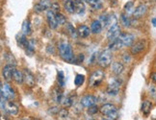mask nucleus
<instances>
[{
    "label": "nucleus",
    "mask_w": 156,
    "mask_h": 120,
    "mask_svg": "<svg viewBox=\"0 0 156 120\" xmlns=\"http://www.w3.org/2000/svg\"><path fill=\"white\" fill-rule=\"evenodd\" d=\"M59 55L65 62L73 63L75 62V56L73 50V47L67 40H61L57 44Z\"/></svg>",
    "instance_id": "obj_1"
},
{
    "label": "nucleus",
    "mask_w": 156,
    "mask_h": 120,
    "mask_svg": "<svg viewBox=\"0 0 156 120\" xmlns=\"http://www.w3.org/2000/svg\"><path fill=\"white\" fill-rule=\"evenodd\" d=\"M99 111L102 113L103 115H105L107 118H109L110 120H116L119 115L118 109L116 108V106L110 103H107L101 106Z\"/></svg>",
    "instance_id": "obj_2"
},
{
    "label": "nucleus",
    "mask_w": 156,
    "mask_h": 120,
    "mask_svg": "<svg viewBox=\"0 0 156 120\" xmlns=\"http://www.w3.org/2000/svg\"><path fill=\"white\" fill-rule=\"evenodd\" d=\"M104 77H105V73L103 72V70L101 69L94 70L91 74V76H90L89 86L91 87H98L103 82Z\"/></svg>",
    "instance_id": "obj_3"
},
{
    "label": "nucleus",
    "mask_w": 156,
    "mask_h": 120,
    "mask_svg": "<svg viewBox=\"0 0 156 120\" xmlns=\"http://www.w3.org/2000/svg\"><path fill=\"white\" fill-rule=\"evenodd\" d=\"M111 52L112 51L108 49V50L103 51L101 54H99L98 59V63L100 67L106 68L112 64V53Z\"/></svg>",
    "instance_id": "obj_4"
},
{
    "label": "nucleus",
    "mask_w": 156,
    "mask_h": 120,
    "mask_svg": "<svg viewBox=\"0 0 156 120\" xmlns=\"http://www.w3.org/2000/svg\"><path fill=\"white\" fill-rule=\"evenodd\" d=\"M121 84L122 82L118 80V79H112L111 82L108 84L107 88H106V92L111 95V96H116L119 92V88H121Z\"/></svg>",
    "instance_id": "obj_5"
},
{
    "label": "nucleus",
    "mask_w": 156,
    "mask_h": 120,
    "mask_svg": "<svg viewBox=\"0 0 156 120\" xmlns=\"http://www.w3.org/2000/svg\"><path fill=\"white\" fill-rule=\"evenodd\" d=\"M121 26L119 25L118 23L114 24V25H111L110 29L108 30L107 32V39H109L111 43L114 40H117L119 36H121Z\"/></svg>",
    "instance_id": "obj_6"
},
{
    "label": "nucleus",
    "mask_w": 156,
    "mask_h": 120,
    "mask_svg": "<svg viewBox=\"0 0 156 120\" xmlns=\"http://www.w3.org/2000/svg\"><path fill=\"white\" fill-rule=\"evenodd\" d=\"M1 97L6 100H13L15 98V91L7 83H3L1 85Z\"/></svg>",
    "instance_id": "obj_7"
},
{
    "label": "nucleus",
    "mask_w": 156,
    "mask_h": 120,
    "mask_svg": "<svg viewBox=\"0 0 156 120\" xmlns=\"http://www.w3.org/2000/svg\"><path fill=\"white\" fill-rule=\"evenodd\" d=\"M15 65L12 64H6L2 69V76L3 79L6 82H10L13 80V76H14V71H15Z\"/></svg>",
    "instance_id": "obj_8"
},
{
    "label": "nucleus",
    "mask_w": 156,
    "mask_h": 120,
    "mask_svg": "<svg viewBox=\"0 0 156 120\" xmlns=\"http://www.w3.org/2000/svg\"><path fill=\"white\" fill-rule=\"evenodd\" d=\"M119 39L122 41L124 47H128V46L133 45L135 37L132 34H129V33H122L121 36H119Z\"/></svg>",
    "instance_id": "obj_9"
},
{
    "label": "nucleus",
    "mask_w": 156,
    "mask_h": 120,
    "mask_svg": "<svg viewBox=\"0 0 156 120\" xmlns=\"http://www.w3.org/2000/svg\"><path fill=\"white\" fill-rule=\"evenodd\" d=\"M97 102H98V98L95 97V96H94V95H85V96H83V97L81 98L80 104L84 108H90V107H92V106L97 104Z\"/></svg>",
    "instance_id": "obj_10"
},
{
    "label": "nucleus",
    "mask_w": 156,
    "mask_h": 120,
    "mask_svg": "<svg viewBox=\"0 0 156 120\" xmlns=\"http://www.w3.org/2000/svg\"><path fill=\"white\" fill-rule=\"evenodd\" d=\"M46 20H47V23H48V26L50 29L54 30L56 29L57 26L59 25L58 22H57V19H56V14L54 13L52 10H48L46 13Z\"/></svg>",
    "instance_id": "obj_11"
},
{
    "label": "nucleus",
    "mask_w": 156,
    "mask_h": 120,
    "mask_svg": "<svg viewBox=\"0 0 156 120\" xmlns=\"http://www.w3.org/2000/svg\"><path fill=\"white\" fill-rule=\"evenodd\" d=\"M146 48V41L145 40H139L136 41L135 43H133V45L131 46V54L132 55H138V54L142 53Z\"/></svg>",
    "instance_id": "obj_12"
},
{
    "label": "nucleus",
    "mask_w": 156,
    "mask_h": 120,
    "mask_svg": "<svg viewBox=\"0 0 156 120\" xmlns=\"http://www.w3.org/2000/svg\"><path fill=\"white\" fill-rule=\"evenodd\" d=\"M23 75H24V82H25L26 85L30 87H35L36 79H35L34 75L32 74V72L30 70H28L27 68H24L23 69Z\"/></svg>",
    "instance_id": "obj_13"
},
{
    "label": "nucleus",
    "mask_w": 156,
    "mask_h": 120,
    "mask_svg": "<svg viewBox=\"0 0 156 120\" xmlns=\"http://www.w3.org/2000/svg\"><path fill=\"white\" fill-rule=\"evenodd\" d=\"M147 5L146 4H140L137 8H135L134 12H133V15H132L134 16V19H139L147 14Z\"/></svg>",
    "instance_id": "obj_14"
},
{
    "label": "nucleus",
    "mask_w": 156,
    "mask_h": 120,
    "mask_svg": "<svg viewBox=\"0 0 156 120\" xmlns=\"http://www.w3.org/2000/svg\"><path fill=\"white\" fill-rule=\"evenodd\" d=\"M19 111H20L19 107H17L15 103H13V102H8L7 106H6V112L9 113L10 115L16 116V115H17Z\"/></svg>",
    "instance_id": "obj_15"
},
{
    "label": "nucleus",
    "mask_w": 156,
    "mask_h": 120,
    "mask_svg": "<svg viewBox=\"0 0 156 120\" xmlns=\"http://www.w3.org/2000/svg\"><path fill=\"white\" fill-rule=\"evenodd\" d=\"M91 33H92L91 32V28H89L86 25H80L79 27L77 28V34L82 39L88 38Z\"/></svg>",
    "instance_id": "obj_16"
},
{
    "label": "nucleus",
    "mask_w": 156,
    "mask_h": 120,
    "mask_svg": "<svg viewBox=\"0 0 156 120\" xmlns=\"http://www.w3.org/2000/svg\"><path fill=\"white\" fill-rule=\"evenodd\" d=\"M111 71L116 75H121L124 71V67L122 63L119 62H114L111 64Z\"/></svg>",
    "instance_id": "obj_17"
},
{
    "label": "nucleus",
    "mask_w": 156,
    "mask_h": 120,
    "mask_svg": "<svg viewBox=\"0 0 156 120\" xmlns=\"http://www.w3.org/2000/svg\"><path fill=\"white\" fill-rule=\"evenodd\" d=\"M152 110V103L149 100H145L142 103V106H141V111L142 112L144 113V115L147 116L149 113H151Z\"/></svg>",
    "instance_id": "obj_18"
},
{
    "label": "nucleus",
    "mask_w": 156,
    "mask_h": 120,
    "mask_svg": "<svg viewBox=\"0 0 156 120\" xmlns=\"http://www.w3.org/2000/svg\"><path fill=\"white\" fill-rule=\"evenodd\" d=\"M74 2V9H75V14L77 15H82L86 10L85 4H84L83 0H73Z\"/></svg>",
    "instance_id": "obj_19"
},
{
    "label": "nucleus",
    "mask_w": 156,
    "mask_h": 120,
    "mask_svg": "<svg viewBox=\"0 0 156 120\" xmlns=\"http://www.w3.org/2000/svg\"><path fill=\"white\" fill-rule=\"evenodd\" d=\"M102 29H103V26H102V24H101V22L99 20H94L91 24V32L93 34H95V35H98V34H100L101 31H102Z\"/></svg>",
    "instance_id": "obj_20"
},
{
    "label": "nucleus",
    "mask_w": 156,
    "mask_h": 120,
    "mask_svg": "<svg viewBox=\"0 0 156 120\" xmlns=\"http://www.w3.org/2000/svg\"><path fill=\"white\" fill-rule=\"evenodd\" d=\"M49 7V2L48 0H41V1L35 5V11L38 12V13H41V12H44L45 10H47V8Z\"/></svg>",
    "instance_id": "obj_21"
},
{
    "label": "nucleus",
    "mask_w": 156,
    "mask_h": 120,
    "mask_svg": "<svg viewBox=\"0 0 156 120\" xmlns=\"http://www.w3.org/2000/svg\"><path fill=\"white\" fill-rule=\"evenodd\" d=\"M13 79L17 85H21V84L24 82V75H23V72L17 70V69H15Z\"/></svg>",
    "instance_id": "obj_22"
},
{
    "label": "nucleus",
    "mask_w": 156,
    "mask_h": 120,
    "mask_svg": "<svg viewBox=\"0 0 156 120\" xmlns=\"http://www.w3.org/2000/svg\"><path fill=\"white\" fill-rule=\"evenodd\" d=\"M16 43H17V45L20 47H22L24 48L28 43V39H26V36L24 34H17L16 37Z\"/></svg>",
    "instance_id": "obj_23"
},
{
    "label": "nucleus",
    "mask_w": 156,
    "mask_h": 120,
    "mask_svg": "<svg viewBox=\"0 0 156 120\" xmlns=\"http://www.w3.org/2000/svg\"><path fill=\"white\" fill-rule=\"evenodd\" d=\"M122 47H124L122 43L118 39L117 40L112 41V43L109 44V46H108V49L110 51H118V50H121Z\"/></svg>",
    "instance_id": "obj_24"
},
{
    "label": "nucleus",
    "mask_w": 156,
    "mask_h": 120,
    "mask_svg": "<svg viewBox=\"0 0 156 120\" xmlns=\"http://www.w3.org/2000/svg\"><path fill=\"white\" fill-rule=\"evenodd\" d=\"M26 55L27 56H33V54L35 52V41L33 39L28 40V43L26 44V46L24 47Z\"/></svg>",
    "instance_id": "obj_25"
},
{
    "label": "nucleus",
    "mask_w": 156,
    "mask_h": 120,
    "mask_svg": "<svg viewBox=\"0 0 156 120\" xmlns=\"http://www.w3.org/2000/svg\"><path fill=\"white\" fill-rule=\"evenodd\" d=\"M64 8L69 14H74L75 13L73 0H66L65 3H64Z\"/></svg>",
    "instance_id": "obj_26"
},
{
    "label": "nucleus",
    "mask_w": 156,
    "mask_h": 120,
    "mask_svg": "<svg viewBox=\"0 0 156 120\" xmlns=\"http://www.w3.org/2000/svg\"><path fill=\"white\" fill-rule=\"evenodd\" d=\"M21 33L24 34L25 36H29L32 33V29H31V25H30L29 20H24L22 23L21 26Z\"/></svg>",
    "instance_id": "obj_27"
},
{
    "label": "nucleus",
    "mask_w": 156,
    "mask_h": 120,
    "mask_svg": "<svg viewBox=\"0 0 156 120\" xmlns=\"http://www.w3.org/2000/svg\"><path fill=\"white\" fill-rule=\"evenodd\" d=\"M83 1L87 2L94 10H99V9L102 8V3H101V0H83Z\"/></svg>",
    "instance_id": "obj_28"
},
{
    "label": "nucleus",
    "mask_w": 156,
    "mask_h": 120,
    "mask_svg": "<svg viewBox=\"0 0 156 120\" xmlns=\"http://www.w3.org/2000/svg\"><path fill=\"white\" fill-rule=\"evenodd\" d=\"M98 20L101 22V24H102L103 28H106L108 25H109V24H111V25H112V23H111V21H112V17H111V15H101Z\"/></svg>",
    "instance_id": "obj_29"
},
{
    "label": "nucleus",
    "mask_w": 156,
    "mask_h": 120,
    "mask_svg": "<svg viewBox=\"0 0 156 120\" xmlns=\"http://www.w3.org/2000/svg\"><path fill=\"white\" fill-rule=\"evenodd\" d=\"M52 97L54 99V101L56 102V103H62V100L64 98V95L63 93L59 91V89H54L53 91V93H52Z\"/></svg>",
    "instance_id": "obj_30"
},
{
    "label": "nucleus",
    "mask_w": 156,
    "mask_h": 120,
    "mask_svg": "<svg viewBox=\"0 0 156 120\" xmlns=\"http://www.w3.org/2000/svg\"><path fill=\"white\" fill-rule=\"evenodd\" d=\"M66 30H67V32H68V34L70 36L71 38H73V39H75L77 36H78V34H77V30H75L74 29V27L71 25L70 23H67L66 24Z\"/></svg>",
    "instance_id": "obj_31"
},
{
    "label": "nucleus",
    "mask_w": 156,
    "mask_h": 120,
    "mask_svg": "<svg viewBox=\"0 0 156 120\" xmlns=\"http://www.w3.org/2000/svg\"><path fill=\"white\" fill-rule=\"evenodd\" d=\"M121 23H122V25L125 28L130 27L131 26V20L129 19V16L125 14L121 15Z\"/></svg>",
    "instance_id": "obj_32"
},
{
    "label": "nucleus",
    "mask_w": 156,
    "mask_h": 120,
    "mask_svg": "<svg viewBox=\"0 0 156 120\" xmlns=\"http://www.w3.org/2000/svg\"><path fill=\"white\" fill-rule=\"evenodd\" d=\"M134 4L132 1H129L127 2L126 4L124 5V12L126 13L127 15H133V12H134Z\"/></svg>",
    "instance_id": "obj_33"
},
{
    "label": "nucleus",
    "mask_w": 156,
    "mask_h": 120,
    "mask_svg": "<svg viewBox=\"0 0 156 120\" xmlns=\"http://www.w3.org/2000/svg\"><path fill=\"white\" fill-rule=\"evenodd\" d=\"M84 81H85V76L83 74H77L74 78V85L76 87H80L83 85Z\"/></svg>",
    "instance_id": "obj_34"
},
{
    "label": "nucleus",
    "mask_w": 156,
    "mask_h": 120,
    "mask_svg": "<svg viewBox=\"0 0 156 120\" xmlns=\"http://www.w3.org/2000/svg\"><path fill=\"white\" fill-rule=\"evenodd\" d=\"M57 81H58V85L59 87H63L65 86V74L63 71H58V76H57Z\"/></svg>",
    "instance_id": "obj_35"
},
{
    "label": "nucleus",
    "mask_w": 156,
    "mask_h": 120,
    "mask_svg": "<svg viewBox=\"0 0 156 120\" xmlns=\"http://www.w3.org/2000/svg\"><path fill=\"white\" fill-rule=\"evenodd\" d=\"M5 60L6 62L8 63V64H12V65H15L16 67V59L14 58V56L12 55L11 53H5Z\"/></svg>",
    "instance_id": "obj_36"
},
{
    "label": "nucleus",
    "mask_w": 156,
    "mask_h": 120,
    "mask_svg": "<svg viewBox=\"0 0 156 120\" xmlns=\"http://www.w3.org/2000/svg\"><path fill=\"white\" fill-rule=\"evenodd\" d=\"M56 19H57V22L59 25H64V24H67V19H66V17L63 14L61 13H57L56 14Z\"/></svg>",
    "instance_id": "obj_37"
},
{
    "label": "nucleus",
    "mask_w": 156,
    "mask_h": 120,
    "mask_svg": "<svg viewBox=\"0 0 156 120\" xmlns=\"http://www.w3.org/2000/svg\"><path fill=\"white\" fill-rule=\"evenodd\" d=\"M73 100L71 99L70 97H64L63 100H62V103L61 104L65 108H69V107H70L71 105H73Z\"/></svg>",
    "instance_id": "obj_38"
},
{
    "label": "nucleus",
    "mask_w": 156,
    "mask_h": 120,
    "mask_svg": "<svg viewBox=\"0 0 156 120\" xmlns=\"http://www.w3.org/2000/svg\"><path fill=\"white\" fill-rule=\"evenodd\" d=\"M58 115L61 119H67L69 117V111H67V109H62L58 111Z\"/></svg>",
    "instance_id": "obj_39"
},
{
    "label": "nucleus",
    "mask_w": 156,
    "mask_h": 120,
    "mask_svg": "<svg viewBox=\"0 0 156 120\" xmlns=\"http://www.w3.org/2000/svg\"><path fill=\"white\" fill-rule=\"evenodd\" d=\"M98 111H99V110H98V106H95V105H94V106H92V107L88 108V115H95V113H97Z\"/></svg>",
    "instance_id": "obj_40"
},
{
    "label": "nucleus",
    "mask_w": 156,
    "mask_h": 120,
    "mask_svg": "<svg viewBox=\"0 0 156 120\" xmlns=\"http://www.w3.org/2000/svg\"><path fill=\"white\" fill-rule=\"evenodd\" d=\"M50 10H52L54 13L55 14H57V13H59V10H60V7H59V5L57 4V3H53V4H51V6H50Z\"/></svg>",
    "instance_id": "obj_41"
},
{
    "label": "nucleus",
    "mask_w": 156,
    "mask_h": 120,
    "mask_svg": "<svg viewBox=\"0 0 156 120\" xmlns=\"http://www.w3.org/2000/svg\"><path fill=\"white\" fill-rule=\"evenodd\" d=\"M83 60H84V55H83V54H78L77 58L75 57V62H77L78 63H82V62H83Z\"/></svg>",
    "instance_id": "obj_42"
},
{
    "label": "nucleus",
    "mask_w": 156,
    "mask_h": 120,
    "mask_svg": "<svg viewBox=\"0 0 156 120\" xmlns=\"http://www.w3.org/2000/svg\"><path fill=\"white\" fill-rule=\"evenodd\" d=\"M123 61L126 63H130V61H131V58H130V56L128 55L127 53H124V55H123Z\"/></svg>",
    "instance_id": "obj_43"
},
{
    "label": "nucleus",
    "mask_w": 156,
    "mask_h": 120,
    "mask_svg": "<svg viewBox=\"0 0 156 120\" xmlns=\"http://www.w3.org/2000/svg\"><path fill=\"white\" fill-rule=\"evenodd\" d=\"M151 79L152 82L156 83V72H153V73H151Z\"/></svg>",
    "instance_id": "obj_44"
},
{
    "label": "nucleus",
    "mask_w": 156,
    "mask_h": 120,
    "mask_svg": "<svg viewBox=\"0 0 156 120\" xmlns=\"http://www.w3.org/2000/svg\"><path fill=\"white\" fill-rule=\"evenodd\" d=\"M151 23H152L153 27H155V28H156V17H153V19H151Z\"/></svg>",
    "instance_id": "obj_45"
},
{
    "label": "nucleus",
    "mask_w": 156,
    "mask_h": 120,
    "mask_svg": "<svg viewBox=\"0 0 156 120\" xmlns=\"http://www.w3.org/2000/svg\"><path fill=\"white\" fill-rule=\"evenodd\" d=\"M1 120H8V119H7V117H6L4 115H1Z\"/></svg>",
    "instance_id": "obj_46"
},
{
    "label": "nucleus",
    "mask_w": 156,
    "mask_h": 120,
    "mask_svg": "<svg viewBox=\"0 0 156 120\" xmlns=\"http://www.w3.org/2000/svg\"><path fill=\"white\" fill-rule=\"evenodd\" d=\"M100 120H110L109 118H101Z\"/></svg>",
    "instance_id": "obj_47"
},
{
    "label": "nucleus",
    "mask_w": 156,
    "mask_h": 120,
    "mask_svg": "<svg viewBox=\"0 0 156 120\" xmlns=\"http://www.w3.org/2000/svg\"><path fill=\"white\" fill-rule=\"evenodd\" d=\"M21 120H30L29 118H23V119H21Z\"/></svg>",
    "instance_id": "obj_48"
},
{
    "label": "nucleus",
    "mask_w": 156,
    "mask_h": 120,
    "mask_svg": "<svg viewBox=\"0 0 156 120\" xmlns=\"http://www.w3.org/2000/svg\"><path fill=\"white\" fill-rule=\"evenodd\" d=\"M155 62H156V61H155Z\"/></svg>",
    "instance_id": "obj_49"
}]
</instances>
